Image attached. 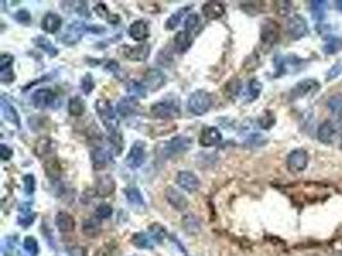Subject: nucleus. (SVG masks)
I'll return each instance as SVG.
<instances>
[{"label": "nucleus", "instance_id": "obj_28", "mask_svg": "<svg viewBox=\"0 0 342 256\" xmlns=\"http://www.w3.org/2000/svg\"><path fill=\"white\" fill-rule=\"evenodd\" d=\"M1 111H3L4 118L9 123H12V125H14L18 128L21 127V121H19V115H18L17 110L14 109V107L11 103H8L5 100V97H1Z\"/></svg>", "mask_w": 342, "mask_h": 256}, {"label": "nucleus", "instance_id": "obj_27", "mask_svg": "<svg viewBox=\"0 0 342 256\" xmlns=\"http://www.w3.org/2000/svg\"><path fill=\"white\" fill-rule=\"evenodd\" d=\"M44 170H45V174L49 177L50 180L53 181H58L62 176V164L59 163V160L56 158H49L48 160L44 162Z\"/></svg>", "mask_w": 342, "mask_h": 256}, {"label": "nucleus", "instance_id": "obj_48", "mask_svg": "<svg viewBox=\"0 0 342 256\" xmlns=\"http://www.w3.org/2000/svg\"><path fill=\"white\" fill-rule=\"evenodd\" d=\"M23 190L27 195H32L36 190V180L34 174L23 176Z\"/></svg>", "mask_w": 342, "mask_h": 256}, {"label": "nucleus", "instance_id": "obj_24", "mask_svg": "<svg viewBox=\"0 0 342 256\" xmlns=\"http://www.w3.org/2000/svg\"><path fill=\"white\" fill-rule=\"evenodd\" d=\"M55 225L56 228L59 229L62 233H70L74 231L76 221H74V218L70 213H67V211H59V213L55 215Z\"/></svg>", "mask_w": 342, "mask_h": 256}, {"label": "nucleus", "instance_id": "obj_38", "mask_svg": "<svg viewBox=\"0 0 342 256\" xmlns=\"http://www.w3.org/2000/svg\"><path fill=\"white\" fill-rule=\"evenodd\" d=\"M258 125L260 126V128L263 129H269L272 128L273 126L276 125V117L273 114V111L270 110H266L263 113L258 119Z\"/></svg>", "mask_w": 342, "mask_h": 256}, {"label": "nucleus", "instance_id": "obj_30", "mask_svg": "<svg viewBox=\"0 0 342 256\" xmlns=\"http://www.w3.org/2000/svg\"><path fill=\"white\" fill-rule=\"evenodd\" d=\"M335 136V126L331 121H324L318 128V139L323 144H331Z\"/></svg>", "mask_w": 342, "mask_h": 256}, {"label": "nucleus", "instance_id": "obj_45", "mask_svg": "<svg viewBox=\"0 0 342 256\" xmlns=\"http://www.w3.org/2000/svg\"><path fill=\"white\" fill-rule=\"evenodd\" d=\"M80 86H81V90H82V92H84L85 95H90V93L94 91L95 82H94V78H92V76H91L90 73H86V74L81 78Z\"/></svg>", "mask_w": 342, "mask_h": 256}, {"label": "nucleus", "instance_id": "obj_52", "mask_svg": "<svg viewBox=\"0 0 342 256\" xmlns=\"http://www.w3.org/2000/svg\"><path fill=\"white\" fill-rule=\"evenodd\" d=\"M34 219H35V214L31 215V211L30 213H23V215L19 217V219H18V224L27 228V227H30L34 223Z\"/></svg>", "mask_w": 342, "mask_h": 256}, {"label": "nucleus", "instance_id": "obj_51", "mask_svg": "<svg viewBox=\"0 0 342 256\" xmlns=\"http://www.w3.org/2000/svg\"><path fill=\"white\" fill-rule=\"evenodd\" d=\"M14 80H16V76H14L12 67L11 68L0 70V81H1V83H12Z\"/></svg>", "mask_w": 342, "mask_h": 256}, {"label": "nucleus", "instance_id": "obj_5", "mask_svg": "<svg viewBox=\"0 0 342 256\" xmlns=\"http://www.w3.org/2000/svg\"><path fill=\"white\" fill-rule=\"evenodd\" d=\"M88 31V26L81 21L71 22L64 30L63 35L60 37V41L67 46H73L81 41V38Z\"/></svg>", "mask_w": 342, "mask_h": 256}, {"label": "nucleus", "instance_id": "obj_39", "mask_svg": "<svg viewBox=\"0 0 342 256\" xmlns=\"http://www.w3.org/2000/svg\"><path fill=\"white\" fill-rule=\"evenodd\" d=\"M262 87L263 85L260 81H258L256 78H252L248 85V100L252 101L255 99H258L260 92H262Z\"/></svg>", "mask_w": 342, "mask_h": 256}, {"label": "nucleus", "instance_id": "obj_42", "mask_svg": "<svg viewBox=\"0 0 342 256\" xmlns=\"http://www.w3.org/2000/svg\"><path fill=\"white\" fill-rule=\"evenodd\" d=\"M23 249L28 256H36L38 254V243L35 237L27 236L23 241Z\"/></svg>", "mask_w": 342, "mask_h": 256}, {"label": "nucleus", "instance_id": "obj_8", "mask_svg": "<svg viewBox=\"0 0 342 256\" xmlns=\"http://www.w3.org/2000/svg\"><path fill=\"white\" fill-rule=\"evenodd\" d=\"M287 168L292 173H300L309 164V154L304 149H295L287 156Z\"/></svg>", "mask_w": 342, "mask_h": 256}, {"label": "nucleus", "instance_id": "obj_43", "mask_svg": "<svg viewBox=\"0 0 342 256\" xmlns=\"http://www.w3.org/2000/svg\"><path fill=\"white\" fill-rule=\"evenodd\" d=\"M329 110L336 115H342V95H333L327 103Z\"/></svg>", "mask_w": 342, "mask_h": 256}, {"label": "nucleus", "instance_id": "obj_53", "mask_svg": "<svg viewBox=\"0 0 342 256\" xmlns=\"http://www.w3.org/2000/svg\"><path fill=\"white\" fill-rule=\"evenodd\" d=\"M13 55L12 54H1L0 56V70H4V68H11L12 64H13Z\"/></svg>", "mask_w": 342, "mask_h": 256}, {"label": "nucleus", "instance_id": "obj_50", "mask_svg": "<svg viewBox=\"0 0 342 256\" xmlns=\"http://www.w3.org/2000/svg\"><path fill=\"white\" fill-rule=\"evenodd\" d=\"M14 19L18 22V23L21 24H30L32 22V18H31V13L28 11H26V9H21V11H18L14 13Z\"/></svg>", "mask_w": 342, "mask_h": 256}, {"label": "nucleus", "instance_id": "obj_26", "mask_svg": "<svg viewBox=\"0 0 342 256\" xmlns=\"http://www.w3.org/2000/svg\"><path fill=\"white\" fill-rule=\"evenodd\" d=\"M125 196H126L128 204L135 209H145V201H144L143 195L140 192L137 187L129 186L125 188Z\"/></svg>", "mask_w": 342, "mask_h": 256}, {"label": "nucleus", "instance_id": "obj_36", "mask_svg": "<svg viewBox=\"0 0 342 256\" xmlns=\"http://www.w3.org/2000/svg\"><path fill=\"white\" fill-rule=\"evenodd\" d=\"M127 91L129 96L133 97H146V87L144 86V83H140L137 81H131L127 83Z\"/></svg>", "mask_w": 342, "mask_h": 256}, {"label": "nucleus", "instance_id": "obj_34", "mask_svg": "<svg viewBox=\"0 0 342 256\" xmlns=\"http://www.w3.org/2000/svg\"><path fill=\"white\" fill-rule=\"evenodd\" d=\"M35 45L37 46L38 49L44 50L46 54H49L50 56H56L58 55V53H59L58 52V49L54 46V44L46 37H44V36H37V37L35 38Z\"/></svg>", "mask_w": 342, "mask_h": 256}, {"label": "nucleus", "instance_id": "obj_9", "mask_svg": "<svg viewBox=\"0 0 342 256\" xmlns=\"http://www.w3.org/2000/svg\"><path fill=\"white\" fill-rule=\"evenodd\" d=\"M56 99H58L56 93L52 89H46V87L37 89L31 96L32 104L37 109H46V108L53 107Z\"/></svg>", "mask_w": 342, "mask_h": 256}, {"label": "nucleus", "instance_id": "obj_21", "mask_svg": "<svg viewBox=\"0 0 342 256\" xmlns=\"http://www.w3.org/2000/svg\"><path fill=\"white\" fill-rule=\"evenodd\" d=\"M319 87V83L315 80H304L299 82L297 85L292 87V90L290 91L291 100H296V99H301L313 90H317Z\"/></svg>", "mask_w": 342, "mask_h": 256}, {"label": "nucleus", "instance_id": "obj_59", "mask_svg": "<svg viewBox=\"0 0 342 256\" xmlns=\"http://www.w3.org/2000/svg\"><path fill=\"white\" fill-rule=\"evenodd\" d=\"M341 72V67L339 66H335L333 68H332L331 71L328 72V78H335V77L339 76V73Z\"/></svg>", "mask_w": 342, "mask_h": 256}, {"label": "nucleus", "instance_id": "obj_17", "mask_svg": "<svg viewBox=\"0 0 342 256\" xmlns=\"http://www.w3.org/2000/svg\"><path fill=\"white\" fill-rule=\"evenodd\" d=\"M222 141V133L216 127H204L199 137V144L203 147H212Z\"/></svg>", "mask_w": 342, "mask_h": 256}, {"label": "nucleus", "instance_id": "obj_57", "mask_svg": "<svg viewBox=\"0 0 342 256\" xmlns=\"http://www.w3.org/2000/svg\"><path fill=\"white\" fill-rule=\"evenodd\" d=\"M12 155H13V151H12L11 147H8L5 144H1V145H0V156H1V160L7 162V160L11 159Z\"/></svg>", "mask_w": 342, "mask_h": 256}, {"label": "nucleus", "instance_id": "obj_16", "mask_svg": "<svg viewBox=\"0 0 342 256\" xmlns=\"http://www.w3.org/2000/svg\"><path fill=\"white\" fill-rule=\"evenodd\" d=\"M139 100L133 96L122 97L117 104V113L122 118H128L135 115L139 111Z\"/></svg>", "mask_w": 342, "mask_h": 256}, {"label": "nucleus", "instance_id": "obj_55", "mask_svg": "<svg viewBox=\"0 0 342 256\" xmlns=\"http://www.w3.org/2000/svg\"><path fill=\"white\" fill-rule=\"evenodd\" d=\"M105 68L109 71L110 73H113L117 78H121V67H119V64L115 60H109L108 63H107V66H105Z\"/></svg>", "mask_w": 342, "mask_h": 256}, {"label": "nucleus", "instance_id": "obj_22", "mask_svg": "<svg viewBox=\"0 0 342 256\" xmlns=\"http://www.w3.org/2000/svg\"><path fill=\"white\" fill-rule=\"evenodd\" d=\"M62 23H63V19L59 14L48 12L41 19V28L46 34H55L62 27Z\"/></svg>", "mask_w": 342, "mask_h": 256}, {"label": "nucleus", "instance_id": "obj_32", "mask_svg": "<svg viewBox=\"0 0 342 256\" xmlns=\"http://www.w3.org/2000/svg\"><path fill=\"white\" fill-rule=\"evenodd\" d=\"M131 241H132V245L136 246L137 249H151V247H154V239L151 238L149 233H135Z\"/></svg>", "mask_w": 342, "mask_h": 256}, {"label": "nucleus", "instance_id": "obj_58", "mask_svg": "<svg viewBox=\"0 0 342 256\" xmlns=\"http://www.w3.org/2000/svg\"><path fill=\"white\" fill-rule=\"evenodd\" d=\"M70 256H86V249L82 246H74L70 250Z\"/></svg>", "mask_w": 342, "mask_h": 256}, {"label": "nucleus", "instance_id": "obj_2", "mask_svg": "<svg viewBox=\"0 0 342 256\" xmlns=\"http://www.w3.org/2000/svg\"><path fill=\"white\" fill-rule=\"evenodd\" d=\"M191 144L192 140L187 136H176L169 141L163 142L159 146V155H161V158L169 159V158H173L176 155H180L182 152L189 151Z\"/></svg>", "mask_w": 342, "mask_h": 256}, {"label": "nucleus", "instance_id": "obj_7", "mask_svg": "<svg viewBox=\"0 0 342 256\" xmlns=\"http://www.w3.org/2000/svg\"><path fill=\"white\" fill-rule=\"evenodd\" d=\"M146 158V144L144 141H135L126 156V165L129 169L136 170L145 163Z\"/></svg>", "mask_w": 342, "mask_h": 256}, {"label": "nucleus", "instance_id": "obj_11", "mask_svg": "<svg viewBox=\"0 0 342 256\" xmlns=\"http://www.w3.org/2000/svg\"><path fill=\"white\" fill-rule=\"evenodd\" d=\"M165 74L158 68H150L147 70L144 74V86L146 87V90L158 91L165 85Z\"/></svg>", "mask_w": 342, "mask_h": 256}, {"label": "nucleus", "instance_id": "obj_3", "mask_svg": "<svg viewBox=\"0 0 342 256\" xmlns=\"http://www.w3.org/2000/svg\"><path fill=\"white\" fill-rule=\"evenodd\" d=\"M213 105V99L208 91L205 90H196L190 95L187 100V109L191 114L194 115H204L205 113L210 110V108Z\"/></svg>", "mask_w": 342, "mask_h": 256}, {"label": "nucleus", "instance_id": "obj_25", "mask_svg": "<svg viewBox=\"0 0 342 256\" xmlns=\"http://www.w3.org/2000/svg\"><path fill=\"white\" fill-rule=\"evenodd\" d=\"M102 232V220H99L96 217H90L82 221V233L90 238L98 237Z\"/></svg>", "mask_w": 342, "mask_h": 256}, {"label": "nucleus", "instance_id": "obj_56", "mask_svg": "<svg viewBox=\"0 0 342 256\" xmlns=\"http://www.w3.org/2000/svg\"><path fill=\"white\" fill-rule=\"evenodd\" d=\"M278 5H277V12H278L281 16H287V14L290 13L291 11V3L290 1H279V3H277Z\"/></svg>", "mask_w": 342, "mask_h": 256}, {"label": "nucleus", "instance_id": "obj_1", "mask_svg": "<svg viewBox=\"0 0 342 256\" xmlns=\"http://www.w3.org/2000/svg\"><path fill=\"white\" fill-rule=\"evenodd\" d=\"M95 110L109 133L118 131L119 121L117 118V110L113 108L112 103L108 99H98L95 103Z\"/></svg>", "mask_w": 342, "mask_h": 256}, {"label": "nucleus", "instance_id": "obj_23", "mask_svg": "<svg viewBox=\"0 0 342 256\" xmlns=\"http://www.w3.org/2000/svg\"><path fill=\"white\" fill-rule=\"evenodd\" d=\"M204 17L208 19H218L226 14V7L220 1H206L201 8Z\"/></svg>", "mask_w": 342, "mask_h": 256}, {"label": "nucleus", "instance_id": "obj_15", "mask_svg": "<svg viewBox=\"0 0 342 256\" xmlns=\"http://www.w3.org/2000/svg\"><path fill=\"white\" fill-rule=\"evenodd\" d=\"M54 151H55V142L48 136L40 137L34 146V154L40 159H45V158L49 159Z\"/></svg>", "mask_w": 342, "mask_h": 256}, {"label": "nucleus", "instance_id": "obj_47", "mask_svg": "<svg viewBox=\"0 0 342 256\" xmlns=\"http://www.w3.org/2000/svg\"><path fill=\"white\" fill-rule=\"evenodd\" d=\"M224 91H226L230 96H237L241 91V81L238 80V78H232V80L224 86Z\"/></svg>", "mask_w": 342, "mask_h": 256}, {"label": "nucleus", "instance_id": "obj_37", "mask_svg": "<svg viewBox=\"0 0 342 256\" xmlns=\"http://www.w3.org/2000/svg\"><path fill=\"white\" fill-rule=\"evenodd\" d=\"M149 235H150V237L154 241L161 243L164 241L165 236H167V231H165L164 227L162 224H159V223H154V224H150V227H149Z\"/></svg>", "mask_w": 342, "mask_h": 256}, {"label": "nucleus", "instance_id": "obj_13", "mask_svg": "<svg viewBox=\"0 0 342 256\" xmlns=\"http://www.w3.org/2000/svg\"><path fill=\"white\" fill-rule=\"evenodd\" d=\"M165 200L172 208L177 211H183L189 208V200L186 198L185 195L181 194L180 191L173 188V187H167L164 192Z\"/></svg>", "mask_w": 342, "mask_h": 256}, {"label": "nucleus", "instance_id": "obj_6", "mask_svg": "<svg viewBox=\"0 0 342 256\" xmlns=\"http://www.w3.org/2000/svg\"><path fill=\"white\" fill-rule=\"evenodd\" d=\"M281 35V28L279 24L273 19H264L260 27V41L267 48H272L276 45Z\"/></svg>", "mask_w": 342, "mask_h": 256}, {"label": "nucleus", "instance_id": "obj_61", "mask_svg": "<svg viewBox=\"0 0 342 256\" xmlns=\"http://www.w3.org/2000/svg\"><path fill=\"white\" fill-rule=\"evenodd\" d=\"M336 7H337V9H339V11L342 13V0H339V1H336Z\"/></svg>", "mask_w": 342, "mask_h": 256}, {"label": "nucleus", "instance_id": "obj_44", "mask_svg": "<svg viewBox=\"0 0 342 256\" xmlns=\"http://www.w3.org/2000/svg\"><path fill=\"white\" fill-rule=\"evenodd\" d=\"M113 214V208L109 204H100L98 208L95 209L94 217L99 219V220H105V219L110 218Z\"/></svg>", "mask_w": 342, "mask_h": 256}, {"label": "nucleus", "instance_id": "obj_19", "mask_svg": "<svg viewBox=\"0 0 342 256\" xmlns=\"http://www.w3.org/2000/svg\"><path fill=\"white\" fill-rule=\"evenodd\" d=\"M128 35L135 41H144V40H146L150 36L149 23L145 19H137V21H135L129 26Z\"/></svg>", "mask_w": 342, "mask_h": 256}, {"label": "nucleus", "instance_id": "obj_12", "mask_svg": "<svg viewBox=\"0 0 342 256\" xmlns=\"http://www.w3.org/2000/svg\"><path fill=\"white\" fill-rule=\"evenodd\" d=\"M176 183L181 187L186 192H196L200 188V180L196 174H194L190 170H181L176 176Z\"/></svg>", "mask_w": 342, "mask_h": 256}, {"label": "nucleus", "instance_id": "obj_49", "mask_svg": "<svg viewBox=\"0 0 342 256\" xmlns=\"http://www.w3.org/2000/svg\"><path fill=\"white\" fill-rule=\"evenodd\" d=\"M341 49H342V40H340V38H332L328 44H325L323 50H324L325 54H335V53H337L339 50H341Z\"/></svg>", "mask_w": 342, "mask_h": 256}, {"label": "nucleus", "instance_id": "obj_60", "mask_svg": "<svg viewBox=\"0 0 342 256\" xmlns=\"http://www.w3.org/2000/svg\"><path fill=\"white\" fill-rule=\"evenodd\" d=\"M108 22L109 23H113V24H117L119 22V17L118 14H110L108 18Z\"/></svg>", "mask_w": 342, "mask_h": 256}, {"label": "nucleus", "instance_id": "obj_29", "mask_svg": "<svg viewBox=\"0 0 342 256\" xmlns=\"http://www.w3.org/2000/svg\"><path fill=\"white\" fill-rule=\"evenodd\" d=\"M192 40H194L192 35L187 34L185 30L177 32V35L175 36V40H173V42H175V49L180 54H183V53L187 52L190 49V46L192 45Z\"/></svg>", "mask_w": 342, "mask_h": 256}, {"label": "nucleus", "instance_id": "obj_10", "mask_svg": "<svg viewBox=\"0 0 342 256\" xmlns=\"http://www.w3.org/2000/svg\"><path fill=\"white\" fill-rule=\"evenodd\" d=\"M286 30L291 38L299 40V38H303L307 34V23L305 21V18L301 17L300 14H295L287 21Z\"/></svg>", "mask_w": 342, "mask_h": 256}, {"label": "nucleus", "instance_id": "obj_35", "mask_svg": "<svg viewBox=\"0 0 342 256\" xmlns=\"http://www.w3.org/2000/svg\"><path fill=\"white\" fill-rule=\"evenodd\" d=\"M190 9H191V5H189V7H186V8H181V9H178L176 13L172 14L171 17L167 19V22H165V28H167L168 31L175 30L178 24H180V22H181V19L183 18V16H185Z\"/></svg>", "mask_w": 342, "mask_h": 256}, {"label": "nucleus", "instance_id": "obj_40", "mask_svg": "<svg viewBox=\"0 0 342 256\" xmlns=\"http://www.w3.org/2000/svg\"><path fill=\"white\" fill-rule=\"evenodd\" d=\"M327 3L325 1H310V12L314 19H323L325 14Z\"/></svg>", "mask_w": 342, "mask_h": 256}, {"label": "nucleus", "instance_id": "obj_20", "mask_svg": "<svg viewBox=\"0 0 342 256\" xmlns=\"http://www.w3.org/2000/svg\"><path fill=\"white\" fill-rule=\"evenodd\" d=\"M115 191V181L112 176L105 174L99 177L95 184V192L100 198H108Z\"/></svg>", "mask_w": 342, "mask_h": 256}, {"label": "nucleus", "instance_id": "obj_46", "mask_svg": "<svg viewBox=\"0 0 342 256\" xmlns=\"http://www.w3.org/2000/svg\"><path fill=\"white\" fill-rule=\"evenodd\" d=\"M109 142H110L113 147L117 150V154H121V151H122L123 149V145H125L121 132L117 131L113 132V133H109Z\"/></svg>", "mask_w": 342, "mask_h": 256}, {"label": "nucleus", "instance_id": "obj_62", "mask_svg": "<svg viewBox=\"0 0 342 256\" xmlns=\"http://www.w3.org/2000/svg\"><path fill=\"white\" fill-rule=\"evenodd\" d=\"M335 256H342V250L341 251H337V253L335 254Z\"/></svg>", "mask_w": 342, "mask_h": 256}, {"label": "nucleus", "instance_id": "obj_31", "mask_svg": "<svg viewBox=\"0 0 342 256\" xmlns=\"http://www.w3.org/2000/svg\"><path fill=\"white\" fill-rule=\"evenodd\" d=\"M86 110V104L80 96L71 97L68 101V113L72 117H82Z\"/></svg>", "mask_w": 342, "mask_h": 256}, {"label": "nucleus", "instance_id": "obj_54", "mask_svg": "<svg viewBox=\"0 0 342 256\" xmlns=\"http://www.w3.org/2000/svg\"><path fill=\"white\" fill-rule=\"evenodd\" d=\"M94 11H95V13L98 14L99 17L105 18V19H108L109 16H110V14H109L108 8H107V5H105L104 3L96 4V5H95V8H94Z\"/></svg>", "mask_w": 342, "mask_h": 256}, {"label": "nucleus", "instance_id": "obj_18", "mask_svg": "<svg viewBox=\"0 0 342 256\" xmlns=\"http://www.w3.org/2000/svg\"><path fill=\"white\" fill-rule=\"evenodd\" d=\"M112 162V154L104 147H95L91 152V163L95 170H102Z\"/></svg>", "mask_w": 342, "mask_h": 256}, {"label": "nucleus", "instance_id": "obj_14", "mask_svg": "<svg viewBox=\"0 0 342 256\" xmlns=\"http://www.w3.org/2000/svg\"><path fill=\"white\" fill-rule=\"evenodd\" d=\"M123 55L132 62H145L150 55V45L147 44H141L136 46L125 45Z\"/></svg>", "mask_w": 342, "mask_h": 256}, {"label": "nucleus", "instance_id": "obj_41", "mask_svg": "<svg viewBox=\"0 0 342 256\" xmlns=\"http://www.w3.org/2000/svg\"><path fill=\"white\" fill-rule=\"evenodd\" d=\"M199 22H200L199 14L198 13L187 14V17H186L185 19V23H183V26H185V31L187 32V34H190V35H192L194 31L196 30V27L199 26Z\"/></svg>", "mask_w": 342, "mask_h": 256}, {"label": "nucleus", "instance_id": "obj_4", "mask_svg": "<svg viewBox=\"0 0 342 256\" xmlns=\"http://www.w3.org/2000/svg\"><path fill=\"white\" fill-rule=\"evenodd\" d=\"M151 114L157 119H176L180 118L181 110H180V104L175 103V100H163L158 101L151 105Z\"/></svg>", "mask_w": 342, "mask_h": 256}, {"label": "nucleus", "instance_id": "obj_33", "mask_svg": "<svg viewBox=\"0 0 342 256\" xmlns=\"http://www.w3.org/2000/svg\"><path fill=\"white\" fill-rule=\"evenodd\" d=\"M182 225L183 228L186 229V232L190 233V235H196V233L200 232V220L196 218L195 215L192 214H187L182 218Z\"/></svg>", "mask_w": 342, "mask_h": 256}]
</instances>
